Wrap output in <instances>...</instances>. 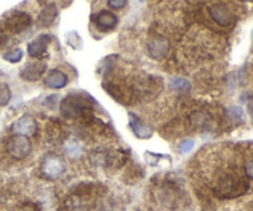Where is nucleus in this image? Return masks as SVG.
I'll return each mask as SVG.
<instances>
[{
    "label": "nucleus",
    "instance_id": "nucleus-1",
    "mask_svg": "<svg viewBox=\"0 0 253 211\" xmlns=\"http://www.w3.org/2000/svg\"><path fill=\"white\" fill-rule=\"evenodd\" d=\"M86 108H88V104H86L85 99L72 94V95L66 96L62 100L61 114L63 118L74 120V119L81 118L84 111L86 110Z\"/></svg>",
    "mask_w": 253,
    "mask_h": 211
},
{
    "label": "nucleus",
    "instance_id": "nucleus-2",
    "mask_svg": "<svg viewBox=\"0 0 253 211\" xmlns=\"http://www.w3.org/2000/svg\"><path fill=\"white\" fill-rule=\"evenodd\" d=\"M41 172L48 179H58L66 172V163L59 156L54 155V153H48L42 160Z\"/></svg>",
    "mask_w": 253,
    "mask_h": 211
},
{
    "label": "nucleus",
    "instance_id": "nucleus-3",
    "mask_svg": "<svg viewBox=\"0 0 253 211\" xmlns=\"http://www.w3.org/2000/svg\"><path fill=\"white\" fill-rule=\"evenodd\" d=\"M247 183L241 179H236V178H225L224 180L219 183L216 188V193L221 197L225 198H232L241 195L246 192Z\"/></svg>",
    "mask_w": 253,
    "mask_h": 211
},
{
    "label": "nucleus",
    "instance_id": "nucleus-4",
    "mask_svg": "<svg viewBox=\"0 0 253 211\" xmlns=\"http://www.w3.org/2000/svg\"><path fill=\"white\" fill-rule=\"evenodd\" d=\"M6 148L11 157L16 158V160H22L31 152V142L25 136L15 135L7 141Z\"/></svg>",
    "mask_w": 253,
    "mask_h": 211
},
{
    "label": "nucleus",
    "instance_id": "nucleus-5",
    "mask_svg": "<svg viewBox=\"0 0 253 211\" xmlns=\"http://www.w3.org/2000/svg\"><path fill=\"white\" fill-rule=\"evenodd\" d=\"M31 25V16L25 11L12 12L6 20H5V27L7 31L12 34H20L25 31Z\"/></svg>",
    "mask_w": 253,
    "mask_h": 211
},
{
    "label": "nucleus",
    "instance_id": "nucleus-6",
    "mask_svg": "<svg viewBox=\"0 0 253 211\" xmlns=\"http://www.w3.org/2000/svg\"><path fill=\"white\" fill-rule=\"evenodd\" d=\"M11 128L16 135L30 137V136H34L35 132H36L37 124L31 115H24L12 124Z\"/></svg>",
    "mask_w": 253,
    "mask_h": 211
},
{
    "label": "nucleus",
    "instance_id": "nucleus-7",
    "mask_svg": "<svg viewBox=\"0 0 253 211\" xmlns=\"http://www.w3.org/2000/svg\"><path fill=\"white\" fill-rule=\"evenodd\" d=\"M128 125H130L131 130L135 133V136L140 140H148L152 137L153 130L142 120L138 118L135 114H128Z\"/></svg>",
    "mask_w": 253,
    "mask_h": 211
},
{
    "label": "nucleus",
    "instance_id": "nucleus-8",
    "mask_svg": "<svg viewBox=\"0 0 253 211\" xmlns=\"http://www.w3.org/2000/svg\"><path fill=\"white\" fill-rule=\"evenodd\" d=\"M147 51L152 58L163 59L169 52V42L162 36H157L151 40L147 44Z\"/></svg>",
    "mask_w": 253,
    "mask_h": 211
},
{
    "label": "nucleus",
    "instance_id": "nucleus-9",
    "mask_svg": "<svg viewBox=\"0 0 253 211\" xmlns=\"http://www.w3.org/2000/svg\"><path fill=\"white\" fill-rule=\"evenodd\" d=\"M49 42H51L49 35H40V36H37L36 39L32 40L27 44V53L30 54V57H34V58H41V57H43L46 54Z\"/></svg>",
    "mask_w": 253,
    "mask_h": 211
},
{
    "label": "nucleus",
    "instance_id": "nucleus-10",
    "mask_svg": "<svg viewBox=\"0 0 253 211\" xmlns=\"http://www.w3.org/2000/svg\"><path fill=\"white\" fill-rule=\"evenodd\" d=\"M210 16L220 26H229L232 22V12L230 11L229 6L222 2H217L210 6Z\"/></svg>",
    "mask_w": 253,
    "mask_h": 211
},
{
    "label": "nucleus",
    "instance_id": "nucleus-11",
    "mask_svg": "<svg viewBox=\"0 0 253 211\" xmlns=\"http://www.w3.org/2000/svg\"><path fill=\"white\" fill-rule=\"evenodd\" d=\"M47 69V64L44 62L37 61L32 62V63L26 64L24 68L20 72V77H21L24 81L27 82H36L43 76V73Z\"/></svg>",
    "mask_w": 253,
    "mask_h": 211
},
{
    "label": "nucleus",
    "instance_id": "nucleus-12",
    "mask_svg": "<svg viewBox=\"0 0 253 211\" xmlns=\"http://www.w3.org/2000/svg\"><path fill=\"white\" fill-rule=\"evenodd\" d=\"M95 22L96 27L101 31H109V30H113L114 27L118 24V16H116L114 12L108 11V10H101L100 12H98L95 16Z\"/></svg>",
    "mask_w": 253,
    "mask_h": 211
},
{
    "label": "nucleus",
    "instance_id": "nucleus-13",
    "mask_svg": "<svg viewBox=\"0 0 253 211\" xmlns=\"http://www.w3.org/2000/svg\"><path fill=\"white\" fill-rule=\"evenodd\" d=\"M68 83V77L66 73H63L59 69H53V71L49 72L47 74L46 79H44V84H46L48 88L52 89H61L64 88Z\"/></svg>",
    "mask_w": 253,
    "mask_h": 211
},
{
    "label": "nucleus",
    "instance_id": "nucleus-14",
    "mask_svg": "<svg viewBox=\"0 0 253 211\" xmlns=\"http://www.w3.org/2000/svg\"><path fill=\"white\" fill-rule=\"evenodd\" d=\"M57 15H58V10H57L56 5L47 4L40 12L37 21H39V25L41 27H48L53 24Z\"/></svg>",
    "mask_w": 253,
    "mask_h": 211
},
{
    "label": "nucleus",
    "instance_id": "nucleus-15",
    "mask_svg": "<svg viewBox=\"0 0 253 211\" xmlns=\"http://www.w3.org/2000/svg\"><path fill=\"white\" fill-rule=\"evenodd\" d=\"M64 150H66V155L68 156L69 158H72V160H77V158L82 157V155H83L84 152L83 146L76 140L68 141V142L66 143V148H64Z\"/></svg>",
    "mask_w": 253,
    "mask_h": 211
},
{
    "label": "nucleus",
    "instance_id": "nucleus-16",
    "mask_svg": "<svg viewBox=\"0 0 253 211\" xmlns=\"http://www.w3.org/2000/svg\"><path fill=\"white\" fill-rule=\"evenodd\" d=\"M170 88L178 91H185L190 90L192 84H190V82L188 79L182 78V77H177V78L170 79Z\"/></svg>",
    "mask_w": 253,
    "mask_h": 211
},
{
    "label": "nucleus",
    "instance_id": "nucleus-17",
    "mask_svg": "<svg viewBox=\"0 0 253 211\" xmlns=\"http://www.w3.org/2000/svg\"><path fill=\"white\" fill-rule=\"evenodd\" d=\"M22 57H24V51L21 48H14L4 54V59L10 63H17L21 61Z\"/></svg>",
    "mask_w": 253,
    "mask_h": 211
},
{
    "label": "nucleus",
    "instance_id": "nucleus-18",
    "mask_svg": "<svg viewBox=\"0 0 253 211\" xmlns=\"http://www.w3.org/2000/svg\"><path fill=\"white\" fill-rule=\"evenodd\" d=\"M11 99V91L7 84L0 83V106H5L9 104Z\"/></svg>",
    "mask_w": 253,
    "mask_h": 211
},
{
    "label": "nucleus",
    "instance_id": "nucleus-19",
    "mask_svg": "<svg viewBox=\"0 0 253 211\" xmlns=\"http://www.w3.org/2000/svg\"><path fill=\"white\" fill-rule=\"evenodd\" d=\"M194 146H195V142L193 140L182 141L179 145V152L182 153V155H187V153H189L190 151L194 148Z\"/></svg>",
    "mask_w": 253,
    "mask_h": 211
},
{
    "label": "nucleus",
    "instance_id": "nucleus-20",
    "mask_svg": "<svg viewBox=\"0 0 253 211\" xmlns=\"http://www.w3.org/2000/svg\"><path fill=\"white\" fill-rule=\"evenodd\" d=\"M108 5L109 7L114 10H119L123 9L127 5V0H108Z\"/></svg>",
    "mask_w": 253,
    "mask_h": 211
},
{
    "label": "nucleus",
    "instance_id": "nucleus-21",
    "mask_svg": "<svg viewBox=\"0 0 253 211\" xmlns=\"http://www.w3.org/2000/svg\"><path fill=\"white\" fill-rule=\"evenodd\" d=\"M245 170H246L247 177L253 179V158H251L250 161H247L246 167H245Z\"/></svg>",
    "mask_w": 253,
    "mask_h": 211
},
{
    "label": "nucleus",
    "instance_id": "nucleus-22",
    "mask_svg": "<svg viewBox=\"0 0 253 211\" xmlns=\"http://www.w3.org/2000/svg\"><path fill=\"white\" fill-rule=\"evenodd\" d=\"M7 41H9V36H7V34L2 31V30H0V48H1L2 46H5V44L7 43Z\"/></svg>",
    "mask_w": 253,
    "mask_h": 211
},
{
    "label": "nucleus",
    "instance_id": "nucleus-23",
    "mask_svg": "<svg viewBox=\"0 0 253 211\" xmlns=\"http://www.w3.org/2000/svg\"><path fill=\"white\" fill-rule=\"evenodd\" d=\"M241 1H253V0H241Z\"/></svg>",
    "mask_w": 253,
    "mask_h": 211
}]
</instances>
